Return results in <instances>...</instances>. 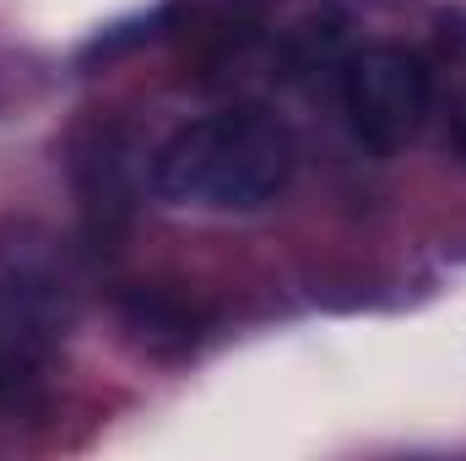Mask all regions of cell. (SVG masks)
<instances>
[{"label": "cell", "mask_w": 466, "mask_h": 461, "mask_svg": "<svg viewBox=\"0 0 466 461\" xmlns=\"http://www.w3.org/2000/svg\"><path fill=\"white\" fill-rule=\"evenodd\" d=\"M299 174V136L271 109L238 104L179 125L152 152V196L196 212H260Z\"/></svg>", "instance_id": "6da1fadb"}, {"label": "cell", "mask_w": 466, "mask_h": 461, "mask_svg": "<svg viewBox=\"0 0 466 461\" xmlns=\"http://www.w3.org/2000/svg\"><path fill=\"white\" fill-rule=\"evenodd\" d=\"M342 115L369 152H401L434 119V71L429 55L401 44L358 49L342 66Z\"/></svg>", "instance_id": "7a4b0ae2"}, {"label": "cell", "mask_w": 466, "mask_h": 461, "mask_svg": "<svg viewBox=\"0 0 466 461\" xmlns=\"http://www.w3.org/2000/svg\"><path fill=\"white\" fill-rule=\"evenodd\" d=\"M152 179L147 147L130 125L93 119L71 141V185H76V212L93 250H119L141 212V185Z\"/></svg>", "instance_id": "3957f363"}, {"label": "cell", "mask_w": 466, "mask_h": 461, "mask_svg": "<svg viewBox=\"0 0 466 461\" xmlns=\"http://www.w3.org/2000/svg\"><path fill=\"white\" fill-rule=\"evenodd\" d=\"M429 71H434V115L445 130V147L466 163V11H451L440 22Z\"/></svg>", "instance_id": "277c9868"}, {"label": "cell", "mask_w": 466, "mask_h": 461, "mask_svg": "<svg viewBox=\"0 0 466 461\" xmlns=\"http://www.w3.org/2000/svg\"><path fill=\"white\" fill-rule=\"evenodd\" d=\"M125 321H130V332H141L152 347H190L196 343V326H201V315L190 310V304H179L174 293H130L125 299Z\"/></svg>", "instance_id": "5b68a950"}, {"label": "cell", "mask_w": 466, "mask_h": 461, "mask_svg": "<svg viewBox=\"0 0 466 461\" xmlns=\"http://www.w3.org/2000/svg\"><path fill=\"white\" fill-rule=\"evenodd\" d=\"M0 380H5V353H0Z\"/></svg>", "instance_id": "8992f818"}]
</instances>
